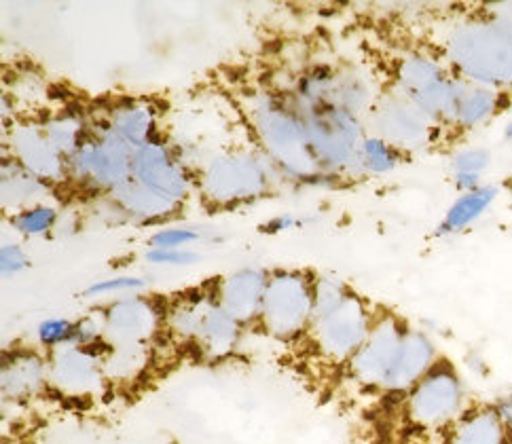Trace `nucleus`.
<instances>
[{"instance_id":"obj_25","label":"nucleus","mask_w":512,"mask_h":444,"mask_svg":"<svg viewBox=\"0 0 512 444\" xmlns=\"http://www.w3.org/2000/svg\"><path fill=\"white\" fill-rule=\"evenodd\" d=\"M500 104H502V91L483 87V85H472L464 91L460 104H457L453 123L460 125L462 129L479 127L498 113Z\"/></svg>"},{"instance_id":"obj_20","label":"nucleus","mask_w":512,"mask_h":444,"mask_svg":"<svg viewBox=\"0 0 512 444\" xmlns=\"http://www.w3.org/2000/svg\"><path fill=\"white\" fill-rule=\"evenodd\" d=\"M512 438L496 409V404H483L468 409L457 419L447 434L445 444H510Z\"/></svg>"},{"instance_id":"obj_14","label":"nucleus","mask_w":512,"mask_h":444,"mask_svg":"<svg viewBox=\"0 0 512 444\" xmlns=\"http://www.w3.org/2000/svg\"><path fill=\"white\" fill-rule=\"evenodd\" d=\"M132 178L153 193L182 203L193 187V178L166 144L155 142L140 148L132 159Z\"/></svg>"},{"instance_id":"obj_12","label":"nucleus","mask_w":512,"mask_h":444,"mask_svg":"<svg viewBox=\"0 0 512 444\" xmlns=\"http://www.w3.org/2000/svg\"><path fill=\"white\" fill-rule=\"evenodd\" d=\"M106 345H149L166 326V307L146 296H121L102 309Z\"/></svg>"},{"instance_id":"obj_27","label":"nucleus","mask_w":512,"mask_h":444,"mask_svg":"<svg viewBox=\"0 0 512 444\" xmlns=\"http://www.w3.org/2000/svg\"><path fill=\"white\" fill-rule=\"evenodd\" d=\"M358 165L369 174H388L398 165V151L379 136L364 138L360 146Z\"/></svg>"},{"instance_id":"obj_3","label":"nucleus","mask_w":512,"mask_h":444,"mask_svg":"<svg viewBox=\"0 0 512 444\" xmlns=\"http://www.w3.org/2000/svg\"><path fill=\"white\" fill-rule=\"evenodd\" d=\"M314 280L303 271L269 273L259 324L267 337L292 343L307 337L314 322Z\"/></svg>"},{"instance_id":"obj_6","label":"nucleus","mask_w":512,"mask_h":444,"mask_svg":"<svg viewBox=\"0 0 512 444\" xmlns=\"http://www.w3.org/2000/svg\"><path fill=\"white\" fill-rule=\"evenodd\" d=\"M375 320L377 313L371 311L367 301L350 292L337 309L312 322L307 339L324 362L345 366L367 341Z\"/></svg>"},{"instance_id":"obj_26","label":"nucleus","mask_w":512,"mask_h":444,"mask_svg":"<svg viewBox=\"0 0 512 444\" xmlns=\"http://www.w3.org/2000/svg\"><path fill=\"white\" fill-rule=\"evenodd\" d=\"M149 364V345H115L106 347L104 373L108 383H127L144 373Z\"/></svg>"},{"instance_id":"obj_2","label":"nucleus","mask_w":512,"mask_h":444,"mask_svg":"<svg viewBox=\"0 0 512 444\" xmlns=\"http://www.w3.org/2000/svg\"><path fill=\"white\" fill-rule=\"evenodd\" d=\"M252 127L269 159L284 174L307 182L324 174L299 108L276 98H259L252 104Z\"/></svg>"},{"instance_id":"obj_30","label":"nucleus","mask_w":512,"mask_h":444,"mask_svg":"<svg viewBox=\"0 0 512 444\" xmlns=\"http://www.w3.org/2000/svg\"><path fill=\"white\" fill-rule=\"evenodd\" d=\"M36 337H39V343L43 347L51 351L64 345H72V341H75V322L66 318H49L36 328Z\"/></svg>"},{"instance_id":"obj_28","label":"nucleus","mask_w":512,"mask_h":444,"mask_svg":"<svg viewBox=\"0 0 512 444\" xmlns=\"http://www.w3.org/2000/svg\"><path fill=\"white\" fill-rule=\"evenodd\" d=\"M58 222V210L53 206H45V203H36L32 208H26L17 212L11 218V225L15 231L22 235H47Z\"/></svg>"},{"instance_id":"obj_8","label":"nucleus","mask_w":512,"mask_h":444,"mask_svg":"<svg viewBox=\"0 0 512 444\" xmlns=\"http://www.w3.org/2000/svg\"><path fill=\"white\" fill-rule=\"evenodd\" d=\"M134 153V148L104 123L96 132H89L77 153L68 159V176L89 189L113 193L132 176Z\"/></svg>"},{"instance_id":"obj_7","label":"nucleus","mask_w":512,"mask_h":444,"mask_svg":"<svg viewBox=\"0 0 512 444\" xmlns=\"http://www.w3.org/2000/svg\"><path fill=\"white\" fill-rule=\"evenodd\" d=\"M299 113L305 121L309 142L322 172L350 168L360 155V125L356 115L331 104H303Z\"/></svg>"},{"instance_id":"obj_16","label":"nucleus","mask_w":512,"mask_h":444,"mask_svg":"<svg viewBox=\"0 0 512 444\" xmlns=\"http://www.w3.org/2000/svg\"><path fill=\"white\" fill-rule=\"evenodd\" d=\"M49 385V360L34 349H15L5 354L0 368V390L9 402H26Z\"/></svg>"},{"instance_id":"obj_19","label":"nucleus","mask_w":512,"mask_h":444,"mask_svg":"<svg viewBox=\"0 0 512 444\" xmlns=\"http://www.w3.org/2000/svg\"><path fill=\"white\" fill-rule=\"evenodd\" d=\"M242 332L244 326L240 322H235L227 311H223L212 296L191 345L201 358H206L208 362H218L233 354L237 345H240Z\"/></svg>"},{"instance_id":"obj_37","label":"nucleus","mask_w":512,"mask_h":444,"mask_svg":"<svg viewBox=\"0 0 512 444\" xmlns=\"http://www.w3.org/2000/svg\"><path fill=\"white\" fill-rule=\"evenodd\" d=\"M496 409H498V413H500V417H502V421L506 425V430H508V434L512 438V392L504 394V396H500L496 400Z\"/></svg>"},{"instance_id":"obj_17","label":"nucleus","mask_w":512,"mask_h":444,"mask_svg":"<svg viewBox=\"0 0 512 444\" xmlns=\"http://www.w3.org/2000/svg\"><path fill=\"white\" fill-rule=\"evenodd\" d=\"M13 159L39 180L68 178L66 159L53 148L41 125H17L11 132Z\"/></svg>"},{"instance_id":"obj_38","label":"nucleus","mask_w":512,"mask_h":444,"mask_svg":"<svg viewBox=\"0 0 512 444\" xmlns=\"http://www.w3.org/2000/svg\"><path fill=\"white\" fill-rule=\"evenodd\" d=\"M493 15H498L508 24H512V5H498V9H493Z\"/></svg>"},{"instance_id":"obj_33","label":"nucleus","mask_w":512,"mask_h":444,"mask_svg":"<svg viewBox=\"0 0 512 444\" xmlns=\"http://www.w3.org/2000/svg\"><path fill=\"white\" fill-rule=\"evenodd\" d=\"M199 233L193 229H185V227H170V229H161L157 231L149 244L151 248H161V250H182L185 246L197 242Z\"/></svg>"},{"instance_id":"obj_32","label":"nucleus","mask_w":512,"mask_h":444,"mask_svg":"<svg viewBox=\"0 0 512 444\" xmlns=\"http://www.w3.org/2000/svg\"><path fill=\"white\" fill-rule=\"evenodd\" d=\"M146 286V282L142 280V277H136V275H121V277H108V280H102V282H96L91 284L83 296H108V294H125L130 296L132 292H138Z\"/></svg>"},{"instance_id":"obj_35","label":"nucleus","mask_w":512,"mask_h":444,"mask_svg":"<svg viewBox=\"0 0 512 444\" xmlns=\"http://www.w3.org/2000/svg\"><path fill=\"white\" fill-rule=\"evenodd\" d=\"M26 267H28V254L24 252V248L17 244H5L3 250H0V269H3L5 280L15 277L17 273H22Z\"/></svg>"},{"instance_id":"obj_18","label":"nucleus","mask_w":512,"mask_h":444,"mask_svg":"<svg viewBox=\"0 0 512 444\" xmlns=\"http://www.w3.org/2000/svg\"><path fill=\"white\" fill-rule=\"evenodd\" d=\"M438 360L441 358H438L436 347L426 332L409 328L405 341H402L396 364L381 392L394 396L409 394L430 373Z\"/></svg>"},{"instance_id":"obj_9","label":"nucleus","mask_w":512,"mask_h":444,"mask_svg":"<svg viewBox=\"0 0 512 444\" xmlns=\"http://www.w3.org/2000/svg\"><path fill=\"white\" fill-rule=\"evenodd\" d=\"M201 195L212 206H235L263 195L269 184L265 161L248 153H227L208 163L201 174Z\"/></svg>"},{"instance_id":"obj_11","label":"nucleus","mask_w":512,"mask_h":444,"mask_svg":"<svg viewBox=\"0 0 512 444\" xmlns=\"http://www.w3.org/2000/svg\"><path fill=\"white\" fill-rule=\"evenodd\" d=\"M106 347L64 345L49 356V387L68 398H94L108 385L104 373Z\"/></svg>"},{"instance_id":"obj_23","label":"nucleus","mask_w":512,"mask_h":444,"mask_svg":"<svg viewBox=\"0 0 512 444\" xmlns=\"http://www.w3.org/2000/svg\"><path fill=\"white\" fill-rule=\"evenodd\" d=\"M500 187L496 184H483L481 189L472 193H462L453 201V206L447 210L441 225L436 227L438 237H449L468 229L472 222H477L500 197Z\"/></svg>"},{"instance_id":"obj_10","label":"nucleus","mask_w":512,"mask_h":444,"mask_svg":"<svg viewBox=\"0 0 512 444\" xmlns=\"http://www.w3.org/2000/svg\"><path fill=\"white\" fill-rule=\"evenodd\" d=\"M409 326L390 311L377 313L367 341L345 364V373L362 390H383L400 354Z\"/></svg>"},{"instance_id":"obj_39","label":"nucleus","mask_w":512,"mask_h":444,"mask_svg":"<svg viewBox=\"0 0 512 444\" xmlns=\"http://www.w3.org/2000/svg\"><path fill=\"white\" fill-rule=\"evenodd\" d=\"M510 444H512V442H510Z\"/></svg>"},{"instance_id":"obj_15","label":"nucleus","mask_w":512,"mask_h":444,"mask_svg":"<svg viewBox=\"0 0 512 444\" xmlns=\"http://www.w3.org/2000/svg\"><path fill=\"white\" fill-rule=\"evenodd\" d=\"M267 280L269 273L265 269H237L231 275H225L223 280L216 284V288L212 290L214 299L235 322H240L242 326L256 324L261 316Z\"/></svg>"},{"instance_id":"obj_22","label":"nucleus","mask_w":512,"mask_h":444,"mask_svg":"<svg viewBox=\"0 0 512 444\" xmlns=\"http://www.w3.org/2000/svg\"><path fill=\"white\" fill-rule=\"evenodd\" d=\"M108 127L125 142L130 144L134 151L140 148L155 144V115L149 106L140 102H123L111 110V117H108Z\"/></svg>"},{"instance_id":"obj_21","label":"nucleus","mask_w":512,"mask_h":444,"mask_svg":"<svg viewBox=\"0 0 512 444\" xmlns=\"http://www.w3.org/2000/svg\"><path fill=\"white\" fill-rule=\"evenodd\" d=\"M113 201L117 203V208L123 210L125 214H130L138 220H163L178 212L180 203L161 197L153 193L151 189L142 187L140 182H136L132 176L127 178L123 184L111 193Z\"/></svg>"},{"instance_id":"obj_31","label":"nucleus","mask_w":512,"mask_h":444,"mask_svg":"<svg viewBox=\"0 0 512 444\" xmlns=\"http://www.w3.org/2000/svg\"><path fill=\"white\" fill-rule=\"evenodd\" d=\"M491 163V153L487 148H462L457 151L451 159V168L453 174H474V176H483V172L489 168Z\"/></svg>"},{"instance_id":"obj_13","label":"nucleus","mask_w":512,"mask_h":444,"mask_svg":"<svg viewBox=\"0 0 512 444\" xmlns=\"http://www.w3.org/2000/svg\"><path fill=\"white\" fill-rule=\"evenodd\" d=\"M375 136L396 151H417L432 142L434 121L402 94L386 96L373 108Z\"/></svg>"},{"instance_id":"obj_29","label":"nucleus","mask_w":512,"mask_h":444,"mask_svg":"<svg viewBox=\"0 0 512 444\" xmlns=\"http://www.w3.org/2000/svg\"><path fill=\"white\" fill-rule=\"evenodd\" d=\"M352 290L347 288L343 282L335 280V277H316L314 280V320L320 316H326L328 311L337 309L345 296Z\"/></svg>"},{"instance_id":"obj_24","label":"nucleus","mask_w":512,"mask_h":444,"mask_svg":"<svg viewBox=\"0 0 512 444\" xmlns=\"http://www.w3.org/2000/svg\"><path fill=\"white\" fill-rule=\"evenodd\" d=\"M43 187L45 182L32 176L13 157L5 159L3 163V206L5 208H15V214H17L26 208L36 206L32 201L39 199V193Z\"/></svg>"},{"instance_id":"obj_36","label":"nucleus","mask_w":512,"mask_h":444,"mask_svg":"<svg viewBox=\"0 0 512 444\" xmlns=\"http://www.w3.org/2000/svg\"><path fill=\"white\" fill-rule=\"evenodd\" d=\"M297 227H303V220L297 218V216L284 214V216H278V218L265 222V225L261 227V231H265V233H282V231H290V229H297Z\"/></svg>"},{"instance_id":"obj_34","label":"nucleus","mask_w":512,"mask_h":444,"mask_svg":"<svg viewBox=\"0 0 512 444\" xmlns=\"http://www.w3.org/2000/svg\"><path fill=\"white\" fill-rule=\"evenodd\" d=\"M146 261L151 265H163V267H185L193 265L197 261V254L191 250H161V248H149L146 252Z\"/></svg>"},{"instance_id":"obj_4","label":"nucleus","mask_w":512,"mask_h":444,"mask_svg":"<svg viewBox=\"0 0 512 444\" xmlns=\"http://www.w3.org/2000/svg\"><path fill=\"white\" fill-rule=\"evenodd\" d=\"M466 411V385L449 360H438L430 373L402 396V415L415 432L449 430Z\"/></svg>"},{"instance_id":"obj_1","label":"nucleus","mask_w":512,"mask_h":444,"mask_svg":"<svg viewBox=\"0 0 512 444\" xmlns=\"http://www.w3.org/2000/svg\"><path fill=\"white\" fill-rule=\"evenodd\" d=\"M445 49L462 77L496 91L512 89V24L502 17L457 24Z\"/></svg>"},{"instance_id":"obj_5","label":"nucleus","mask_w":512,"mask_h":444,"mask_svg":"<svg viewBox=\"0 0 512 444\" xmlns=\"http://www.w3.org/2000/svg\"><path fill=\"white\" fill-rule=\"evenodd\" d=\"M396 85L407 100L436 123H453L468 85L455 79L447 70L426 55H407L396 66Z\"/></svg>"}]
</instances>
